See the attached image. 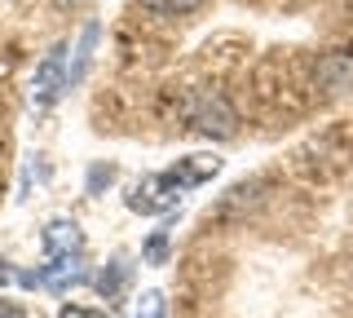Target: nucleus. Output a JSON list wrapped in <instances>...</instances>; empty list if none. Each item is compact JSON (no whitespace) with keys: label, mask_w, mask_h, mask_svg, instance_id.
I'll list each match as a JSON object with an SVG mask.
<instances>
[{"label":"nucleus","mask_w":353,"mask_h":318,"mask_svg":"<svg viewBox=\"0 0 353 318\" xmlns=\"http://www.w3.org/2000/svg\"><path fill=\"white\" fill-rule=\"evenodd\" d=\"M216 168H221V159H216V155H190V159H181V163H176V168H168V172L185 186V190H190V186L208 181Z\"/></svg>","instance_id":"obj_4"},{"label":"nucleus","mask_w":353,"mask_h":318,"mask_svg":"<svg viewBox=\"0 0 353 318\" xmlns=\"http://www.w3.org/2000/svg\"><path fill=\"white\" fill-rule=\"evenodd\" d=\"M185 186L172 177V172H159V177H141L137 186L128 190V208L141 217H154V212H172L181 203Z\"/></svg>","instance_id":"obj_2"},{"label":"nucleus","mask_w":353,"mask_h":318,"mask_svg":"<svg viewBox=\"0 0 353 318\" xmlns=\"http://www.w3.org/2000/svg\"><path fill=\"white\" fill-rule=\"evenodd\" d=\"M163 252H168V226L150 235V244H146V261H150V266H159V261H163Z\"/></svg>","instance_id":"obj_9"},{"label":"nucleus","mask_w":353,"mask_h":318,"mask_svg":"<svg viewBox=\"0 0 353 318\" xmlns=\"http://www.w3.org/2000/svg\"><path fill=\"white\" fill-rule=\"evenodd\" d=\"M62 53L66 45H53L49 53H44V62L36 67V75H31V106L36 111H44V106L53 102L62 89H66V67H62Z\"/></svg>","instance_id":"obj_3"},{"label":"nucleus","mask_w":353,"mask_h":318,"mask_svg":"<svg viewBox=\"0 0 353 318\" xmlns=\"http://www.w3.org/2000/svg\"><path fill=\"white\" fill-rule=\"evenodd\" d=\"M141 5L150 9V14H194L199 5H203V0H141Z\"/></svg>","instance_id":"obj_7"},{"label":"nucleus","mask_w":353,"mask_h":318,"mask_svg":"<svg viewBox=\"0 0 353 318\" xmlns=\"http://www.w3.org/2000/svg\"><path fill=\"white\" fill-rule=\"evenodd\" d=\"M14 279H18V274H14V270H9V266H5V261H0V288H9V283H14Z\"/></svg>","instance_id":"obj_12"},{"label":"nucleus","mask_w":353,"mask_h":318,"mask_svg":"<svg viewBox=\"0 0 353 318\" xmlns=\"http://www.w3.org/2000/svg\"><path fill=\"white\" fill-rule=\"evenodd\" d=\"M185 119H190L199 133H208V137H234L239 133L234 106H230L225 93H216V89H194L190 97H185Z\"/></svg>","instance_id":"obj_1"},{"label":"nucleus","mask_w":353,"mask_h":318,"mask_svg":"<svg viewBox=\"0 0 353 318\" xmlns=\"http://www.w3.org/2000/svg\"><path fill=\"white\" fill-rule=\"evenodd\" d=\"M0 318H27V310L14 305V301H0Z\"/></svg>","instance_id":"obj_11"},{"label":"nucleus","mask_w":353,"mask_h":318,"mask_svg":"<svg viewBox=\"0 0 353 318\" xmlns=\"http://www.w3.org/2000/svg\"><path fill=\"white\" fill-rule=\"evenodd\" d=\"M349 80H353V62L349 58H327V67H323V89L327 93H340V89H349Z\"/></svg>","instance_id":"obj_5"},{"label":"nucleus","mask_w":353,"mask_h":318,"mask_svg":"<svg viewBox=\"0 0 353 318\" xmlns=\"http://www.w3.org/2000/svg\"><path fill=\"white\" fill-rule=\"evenodd\" d=\"M137 318H163V296H159V292H141Z\"/></svg>","instance_id":"obj_8"},{"label":"nucleus","mask_w":353,"mask_h":318,"mask_svg":"<svg viewBox=\"0 0 353 318\" xmlns=\"http://www.w3.org/2000/svg\"><path fill=\"white\" fill-rule=\"evenodd\" d=\"M124 279H128V266H124V261H110V270L97 274V288H102L106 296H115L119 288H124Z\"/></svg>","instance_id":"obj_6"},{"label":"nucleus","mask_w":353,"mask_h":318,"mask_svg":"<svg viewBox=\"0 0 353 318\" xmlns=\"http://www.w3.org/2000/svg\"><path fill=\"white\" fill-rule=\"evenodd\" d=\"M58 318H110L106 310H93V305H62Z\"/></svg>","instance_id":"obj_10"}]
</instances>
